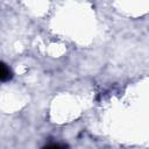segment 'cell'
I'll list each match as a JSON object with an SVG mask.
<instances>
[{"instance_id":"cell-1","label":"cell","mask_w":149,"mask_h":149,"mask_svg":"<svg viewBox=\"0 0 149 149\" xmlns=\"http://www.w3.org/2000/svg\"><path fill=\"white\" fill-rule=\"evenodd\" d=\"M9 74H10L9 69H7V66L5 64H2L1 65V79L2 80H6L7 78H9Z\"/></svg>"}]
</instances>
